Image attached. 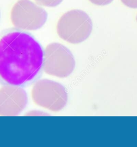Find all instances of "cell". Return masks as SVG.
<instances>
[{"instance_id": "obj_1", "label": "cell", "mask_w": 137, "mask_h": 147, "mask_svg": "<svg viewBox=\"0 0 137 147\" xmlns=\"http://www.w3.org/2000/svg\"><path fill=\"white\" fill-rule=\"evenodd\" d=\"M43 52L31 35L18 30L0 36V77L9 85L32 80L43 67Z\"/></svg>"}, {"instance_id": "obj_2", "label": "cell", "mask_w": 137, "mask_h": 147, "mask_svg": "<svg viewBox=\"0 0 137 147\" xmlns=\"http://www.w3.org/2000/svg\"><path fill=\"white\" fill-rule=\"evenodd\" d=\"M93 23L89 15L84 11L74 9L65 12L57 23L59 36L67 42L77 44L86 40L90 35Z\"/></svg>"}, {"instance_id": "obj_3", "label": "cell", "mask_w": 137, "mask_h": 147, "mask_svg": "<svg viewBox=\"0 0 137 147\" xmlns=\"http://www.w3.org/2000/svg\"><path fill=\"white\" fill-rule=\"evenodd\" d=\"M47 11L30 0H18L12 7L10 20L15 27L22 30L35 31L47 22Z\"/></svg>"}, {"instance_id": "obj_4", "label": "cell", "mask_w": 137, "mask_h": 147, "mask_svg": "<svg viewBox=\"0 0 137 147\" xmlns=\"http://www.w3.org/2000/svg\"><path fill=\"white\" fill-rule=\"evenodd\" d=\"M32 97L35 105L55 112L61 110L67 101V94L63 86L48 79L35 82L32 90Z\"/></svg>"}, {"instance_id": "obj_5", "label": "cell", "mask_w": 137, "mask_h": 147, "mask_svg": "<svg viewBox=\"0 0 137 147\" xmlns=\"http://www.w3.org/2000/svg\"><path fill=\"white\" fill-rule=\"evenodd\" d=\"M75 67V60L67 48L58 43L48 45L43 53V68L46 74L56 77L66 78Z\"/></svg>"}, {"instance_id": "obj_6", "label": "cell", "mask_w": 137, "mask_h": 147, "mask_svg": "<svg viewBox=\"0 0 137 147\" xmlns=\"http://www.w3.org/2000/svg\"><path fill=\"white\" fill-rule=\"evenodd\" d=\"M28 102L26 93L20 86H3L0 88V116H17Z\"/></svg>"}, {"instance_id": "obj_7", "label": "cell", "mask_w": 137, "mask_h": 147, "mask_svg": "<svg viewBox=\"0 0 137 147\" xmlns=\"http://www.w3.org/2000/svg\"><path fill=\"white\" fill-rule=\"evenodd\" d=\"M38 4L46 7L53 8L58 6L63 0H34Z\"/></svg>"}, {"instance_id": "obj_8", "label": "cell", "mask_w": 137, "mask_h": 147, "mask_svg": "<svg viewBox=\"0 0 137 147\" xmlns=\"http://www.w3.org/2000/svg\"><path fill=\"white\" fill-rule=\"evenodd\" d=\"M92 4L99 5L104 6L110 4L114 0H88Z\"/></svg>"}, {"instance_id": "obj_9", "label": "cell", "mask_w": 137, "mask_h": 147, "mask_svg": "<svg viewBox=\"0 0 137 147\" xmlns=\"http://www.w3.org/2000/svg\"><path fill=\"white\" fill-rule=\"evenodd\" d=\"M123 4L127 7L137 9V0H121Z\"/></svg>"}, {"instance_id": "obj_10", "label": "cell", "mask_w": 137, "mask_h": 147, "mask_svg": "<svg viewBox=\"0 0 137 147\" xmlns=\"http://www.w3.org/2000/svg\"><path fill=\"white\" fill-rule=\"evenodd\" d=\"M46 113H45L43 112H39L38 111H30L26 114V116H45Z\"/></svg>"}, {"instance_id": "obj_11", "label": "cell", "mask_w": 137, "mask_h": 147, "mask_svg": "<svg viewBox=\"0 0 137 147\" xmlns=\"http://www.w3.org/2000/svg\"><path fill=\"white\" fill-rule=\"evenodd\" d=\"M136 20H137V16H136Z\"/></svg>"}, {"instance_id": "obj_12", "label": "cell", "mask_w": 137, "mask_h": 147, "mask_svg": "<svg viewBox=\"0 0 137 147\" xmlns=\"http://www.w3.org/2000/svg\"><path fill=\"white\" fill-rule=\"evenodd\" d=\"M0 17H1V14H0Z\"/></svg>"}]
</instances>
